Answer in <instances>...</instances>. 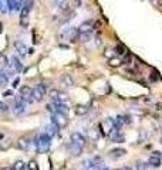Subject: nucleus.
Segmentation results:
<instances>
[{
  "instance_id": "37",
  "label": "nucleus",
  "mask_w": 162,
  "mask_h": 170,
  "mask_svg": "<svg viewBox=\"0 0 162 170\" xmlns=\"http://www.w3.org/2000/svg\"><path fill=\"white\" fill-rule=\"evenodd\" d=\"M74 4H75V7H80V6H81V0H74Z\"/></svg>"
},
{
  "instance_id": "5",
  "label": "nucleus",
  "mask_w": 162,
  "mask_h": 170,
  "mask_svg": "<svg viewBox=\"0 0 162 170\" xmlns=\"http://www.w3.org/2000/svg\"><path fill=\"white\" fill-rule=\"evenodd\" d=\"M26 106H27V104L22 99V96L16 98L14 106H13V112H14V115H22V114H24V111H26Z\"/></svg>"
},
{
  "instance_id": "21",
  "label": "nucleus",
  "mask_w": 162,
  "mask_h": 170,
  "mask_svg": "<svg viewBox=\"0 0 162 170\" xmlns=\"http://www.w3.org/2000/svg\"><path fill=\"white\" fill-rule=\"evenodd\" d=\"M61 82H63L66 87H73V85H74V79L68 74L63 75V78H61Z\"/></svg>"
},
{
  "instance_id": "33",
  "label": "nucleus",
  "mask_w": 162,
  "mask_h": 170,
  "mask_svg": "<svg viewBox=\"0 0 162 170\" xmlns=\"http://www.w3.org/2000/svg\"><path fill=\"white\" fill-rule=\"evenodd\" d=\"M20 24H22L23 29H27V26H29V21H27V19H24V20H22V21H20Z\"/></svg>"
},
{
  "instance_id": "8",
  "label": "nucleus",
  "mask_w": 162,
  "mask_h": 170,
  "mask_svg": "<svg viewBox=\"0 0 162 170\" xmlns=\"http://www.w3.org/2000/svg\"><path fill=\"white\" fill-rule=\"evenodd\" d=\"M7 4H9V11L13 14V13H16V11L22 10L23 0H7Z\"/></svg>"
},
{
  "instance_id": "38",
  "label": "nucleus",
  "mask_w": 162,
  "mask_h": 170,
  "mask_svg": "<svg viewBox=\"0 0 162 170\" xmlns=\"http://www.w3.org/2000/svg\"><path fill=\"white\" fill-rule=\"evenodd\" d=\"M156 4H158L159 7H162V0H158V2H156Z\"/></svg>"
},
{
  "instance_id": "2",
  "label": "nucleus",
  "mask_w": 162,
  "mask_h": 170,
  "mask_svg": "<svg viewBox=\"0 0 162 170\" xmlns=\"http://www.w3.org/2000/svg\"><path fill=\"white\" fill-rule=\"evenodd\" d=\"M51 122L54 123L59 129H61V128H66V126H67V123H68V118H67V115L57 112V114H53Z\"/></svg>"
},
{
  "instance_id": "13",
  "label": "nucleus",
  "mask_w": 162,
  "mask_h": 170,
  "mask_svg": "<svg viewBox=\"0 0 162 170\" xmlns=\"http://www.w3.org/2000/svg\"><path fill=\"white\" fill-rule=\"evenodd\" d=\"M127 155V150L125 149H121V148H117V149H112L110 150V157L111 159H119L122 156Z\"/></svg>"
},
{
  "instance_id": "4",
  "label": "nucleus",
  "mask_w": 162,
  "mask_h": 170,
  "mask_svg": "<svg viewBox=\"0 0 162 170\" xmlns=\"http://www.w3.org/2000/svg\"><path fill=\"white\" fill-rule=\"evenodd\" d=\"M20 96H22V99L26 102V104H31L34 102L33 99V88H30L29 85H24L20 88Z\"/></svg>"
},
{
  "instance_id": "35",
  "label": "nucleus",
  "mask_w": 162,
  "mask_h": 170,
  "mask_svg": "<svg viewBox=\"0 0 162 170\" xmlns=\"http://www.w3.org/2000/svg\"><path fill=\"white\" fill-rule=\"evenodd\" d=\"M13 95V91H4L3 92V96H11Z\"/></svg>"
},
{
  "instance_id": "30",
  "label": "nucleus",
  "mask_w": 162,
  "mask_h": 170,
  "mask_svg": "<svg viewBox=\"0 0 162 170\" xmlns=\"http://www.w3.org/2000/svg\"><path fill=\"white\" fill-rule=\"evenodd\" d=\"M115 50H117V54H118V56H125V54H127V51H125V47H124V45H122V44H118Z\"/></svg>"
},
{
  "instance_id": "25",
  "label": "nucleus",
  "mask_w": 162,
  "mask_h": 170,
  "mask_svg": "<svg viewBox=\"0 0 162 170\" xmlns=\"http://www.w3.org/2000/svg\"><path fill=\"white\" fill-rule=\"evenodd\" d=\"M7 11H9L7 0H0V13H7Z\"/></svg>"
},
{
  "instance_id": "20",
  "label": "nucleus",
  "mask_w": 162,
  "mask_h": 170,
  "mask_svg": "<svg viewBox=\"0 0 162 170\" xmlns=\"http://www.w3.org/2000/svg\"><path fill=\"white\" fill-rule=\"evenodd\" d=\"M27 167V164L23 160H16L14 164L11 166V170H24Z\"/></svg>"
},
{
  "instance_id": "14",
  "label": "nucleus",
  "mask_w": 162,
  "mask_h": 170,
  "mask_svg": "<svg viewBox=\"0 0 162 170\" xmlns=\"http://www.w3.org/2000/svg\"><path fill=\"white\" fill-rule=\"evenodd\" d=\"M31 4H33L31 0H29V3L23 4L22 10H20V19H22V20L27 19V16H29V13H30V9H31Z\"/></svg>"
},
{
  "instance_id": "15",
  "label": "nucleus",
  "mask_w": 162,
  "mask_h": 170,
  "mask_svg": "<svg viewBox=\"0 0 162 170\" xmlns=\"http://www.w3.org/2000/svg\"><path fill=\"white\" fill-rule=\"evenodd\" d=\"M17 148L22 149V150H29V148H30L29 141H27L26 137H20L17 141Z\"/></svg>"
},
{
  "instance_id": "7",
  "label": "nucleus",
  "mask_w": 162,
  "mask_h": 170,
  "mask_svg": "<svg viewBox=\"0 0 162 170\" xmlns=\"http://www.w3.org/2000/svg\"><path fill=\"white\" fill-rule=\"evenodd\" d=\"M70 139H71V142H74L75 145H80V146H83V148H84L85 142H87V139L84 137V135H81L80 132H73L70 135Z\"/></svg>"
},
{
  "instance_id": "16",
  "label": "nucleus",
  "mask_w": 162,
  "mask_h": 170,
  "mask_svg": "<svg viewBox=\"0 0 162 170\" xmlns=\"http://www.w3.org/2000/svg\"><path fill=\"white\" fill-rule=\"evenodd\" d=\"M74 112H75V115H78V116H83V115H85L88 112V106H87V105H77V106L74 108Z\"/></svg>"
},
{
  "instance_id": "41",
  "label": "nucleus",
  "mask_w": 162,
  "mask_h": 170,
  "mask_svg": "<svg viewBox=\"0 0 162 170\" xmlns=\"http://www.w3.org/2000/svg\"><path fill=\"white\" fill-rule=\"evenodd\" d=\"M122 170H132V169H129V167H124Z\"/></svg>"
},
{
  "instance_id": "29",
  "label": "nucleus",
  "mask_w": 162,
  "mask_h": 170,
  "mask_svg": "<svg viewBox=\"0 0 162 170\" xmlns=\"http://www.w3.org/2000/svg\"><path fill=\"white\" fill-rule=\"evenodd\" d=\"M27 169L29 170H38V164H37L36 160H30V162L27 163Z\"/></svg>"
},
{
  "instance_id": "18",
  "label": "nucleus",
  "mask_w": 162,
  "mask_h": 170,
  "mask_svg": "<svg viewBox=\"0 0 162 170\" xmlns=\"http://www.w3.org/2000/svg\"><path fill=\"white\" fill-rule=\"evenodd\" d=\"M55 106H57V112H60V114H64L67 115L68 114V105L67 104H60V102H55Z\"/></svg>"
},
{
  "instance_id": "23",
  "label": "nucleus",
  "mask_w": 162,
  "mask_h": 170,
  "mask_svg": "<svg viewBox=\"0 0 162 170\" xmlns=\"http://www.w3.org/2000/svg\"><path fill=\"white\" fill-rule=\"evenodd\" d=\"M121 64H122V61L119 58H110V60H108V65H110V67H114V68L119 67Z\"/></svg>"
},
{
  "instance_id": "42",
  "label": "nucleus",
  "mask_w": 162,
  "mask_h": 170,
  "mask_svg": "<svg viewBox=\"0 0 162 170\" xmlns=\"http://www.w3.org/2000/svg\"><path fill=\"white\" fill-rule=\"evenodd\" d=\"M2 137H3V135H2V133H0V139H2Z\"/></svg>"
},
{
  "instance_id": "34",
  "label": "nucleus",
  "mask_w": 162,
  "mask_h": 170,
  "mask_svg": "<svg viewBox=\"0 0 162 170\" xmlns=\"http://www.w3.org/2000/svg\"><path fill=\"white\" fill-rule=\"evenodd\" d=\"M158 79V72H152V75H151V81H156Z\"/></svg>"
},
{
  "instance_id": "27",
  "label": "nucleus",
  "mask_w": 162,
  "mask_h": 170,
  "mask_svg": "<svg viewBox=\"0 0 162 170\" xmlns=\"http://www.w3.org/2000/svg\"><path fill=\"white\" fill-rule=\"evenodd\" d=\"M57 102H60V104H67V102H68V96H67V94L60 92L59 99H57Z\"/></svg>"
},
{
  "instance_id": "19",
  "label": "nucleus",
  "mask_w": 162,
  "mask_h": 170,
  "mask_svg": "<svg viewBox=\"0 0 162 170\" xmlns=\"http://www.w3.org/2000/svg\"><path fill=\"white\" fill-rule=\"evenodd\" d=\"M110 139L112 142H115V143H121V142H124V136H122V133H119V132L112 133V135L110 136Z\"/></svg>"
},
{
  "instance_id": "6",
  "label": "nucleus",
  "mask_w": 162,
  "mask_h": 170,
  "mask_svg": "<svg viewBox=\"0 0 162 170\" xmlns=\"http://www.w3.org/2000/svg\"><path fill=\"white\" fill-rule=\"evenodd\" d=\"M9 68H10V70L13 71V72H20V71L23 70L22 63H20V60H18L16 56H13V57H11L10 63H9Z\"/></svg>"
},
{
  "instance_id": "11",
  "label": "nucleus",
  "mask_w": 162,
  "mask_h": 170,
  "mask_svg": "<svg viewBox=\"0 0 162 170\" xmlns=\"http://www.w3.org/2000/svg\"><path fill=\"white\" fill-rule=\"evenodd\" d=\"M148 163H149L152 167H159L161 166V152H155L154 155L149 157Z\"/></svg>"
},
{
  "instance_id": "17",
  "label": "nucleus",
  "mask_w": 162,
  "mask_h": 170,
  "mask_svg": "<svg viewBox=\"0 0 162 170\" xmlns=\"http://www.w3.org/2000/svg\"><path fill=\"white\" fill-rule=\"evenodd\" d=\"M46 133H47L50 137H53L54 135H57V133H59V128H57V126L51 122V125H48L47 128H46Z\"/></svg>"
},
{
  "instance_id": "32",
  "label": "nucleus",
  "mask_w": 162,
  "mask_h": 170,
  "mask_svg": "<svg viewBox=\"0 0 162 170\" xmlns=\"http://www.w3.org/2000/svg\"><path fill=\"white\" fill-rule=\"evenodd\" d=\"M9 109V106L6 104H3V102H2V101H0V111H7Z\"/></svg>"
},
{
  "instance_id": "1",
  "label": "nucleus",
  "mask_w": 162,
  "mask_h": 170,
  "mask_svg": "<svg viewBox=\"0 0 162 170\" xmlns=\"http://www.w3.org/2000/svg\"><path fill=\"white\" fill-rule=\"evenodd\" d=\"M51 148V137L46 132H41L37 137V150L40 153H47Z\"/></svg>"
},
{
  "instance_id": "28",
  "label": "nucleus",
  "mask_w": 162,
  "mask_h": 170,
  "mask_svg": "<svg viewBox=\"0 0 162 170\" xmlns=\"http://www.w3.org/2000/svg\"><path fill=\"white\" fill-rule=\"evenodd\" d=\"M78 38H80L83 43H85V41H90V40H91V33H81Z\"/></svg>"
},
{
  "instance_id": "36",
  "label": "nucleus",
  "mask_w": 162,
  "mask_h": 170,
  "mask_svg": "<svg viewBox=\"0 0 162 170\" xmlns=\"http://www.w3.org/2000/svg\"><path fill=\"white\" fill-rule=\"evenodd\" d=\"M18 82H20V79H18V78H16L14 81H13V88H16V87H17Z\"/></svg>"
},
{
  "instance_id": "39",
  "label": "nucleus",
  "mask_w": 162,
  "mask_h": 170,
  "mask_svg": "<svg viewBox=\"0 0 162 170\" xmlns=\"http://www.w3.org/2000/svg\"><path fill=\"white\" fill-rule=\"evenodd\" d=\"M2 170H11V167H4V169H2Z\"/></svg>"
},
{
  "instance_id": "3",
  "label": "nucleus",
  "mask_w": 162,
  "mask_h": 170,
  "mask_svg": "<svg viewBox=\"0 0 162 170\" xmlns=\"http://www.w3.org/2000/svg\"><path fill=\"white\" fill-rule=\"evenodd\" d=\"M46 92H47V87H46V84L36 85V87L33 88V99H34V102H40V101H43Z\"/></svg>"
},
{
  "instance_id": "10",
  "label": "nucleus",
  "mask_w": 162,
  "mask_h": 170,
  "mask_svg": "<svg viewBox=\"0 0 162 170\" xmlns=\"http://www.w3.org/2000/svg\"><path fill=\"white\" fill-rule=\"evenodd\" d=\"M67 148H68V152H70L73 156H80L81 153H83V146H80V145H75L74 142H70Z\"/></svg>"
},
{
  "instance_id": "31",
  "label": "nucleus",
  "mask_w": 162,
  "mask_h": 170,
  "mask_svg": "<svg viewBox=\"0 0 162 170\" xmlns=\"http://www.w3.org/2000/svg\"><path fill=\"white\" fill-rule=\"evenodd\" d=\"M131 58H132V57H131V54H125L124 60H121L122 64H129V63H131Z\"/></svg>"
},
{
  "instance_id": "9",
  "label": "nucleus",
  "mask_w": 162,
  "mask_h": 170,
  "mask_svg": "<svg viewBox=\"0 0 162 170\" xmlns=\"http://www.w3.org/2000/svg\"><path fill=\"white\" fill-rule=\"evenodd\" d=\"M14 50H16V52H17L20 57H26L27 56V47L24 44H23L22 41H14Z\"/></svg>"
},
{
  "instance_id": "12",
  "label": "nucleus",
  "mask_w": 162,
  "mask_h": 170,
  "mask_svg": "<svg viewBox=\"0 0 162 170\" xmlns=\"http://www.w3.org/2000/svg\"><path fill=\"white\" fill-rule=\"evenodd\" d=\"M94 30V21H85L78 27V33H91Z\"/></svg>"
},
{
  "instance_id": "24",
  "label": "nucleus",
  "mask_w": 162,
  "mask_h": 170,
  "mask_svg": "<svg viewBox=\"0 0 162 170\" xmlns=\"http://www.w3.org/2000/svg\"><path fill=\"white\" fill-rule=\"evenodd\" d=\"M46 109H47L48 112H50V114H57V106H55V102H50V104H47L46 105Z\"/></svg>"
},
{
  "instance_id": "22",
  "label": "nucleus",
  "mask_w": 162,
  "mask_h": 170,
  "mask_svg": "<svg viewBox=\"0 0 162 170\" xmlns=\"http://www.w3.org/2000/svg\"><path fill=\"white\" fill-rule=\"evenodd\" d=\"M83 166H84V169H87V170H92L97 167V164L92 162L91 159H88V160H84V162H83Z\"/></svg>"
},
{
  "instance_id": "26",
  "label": "nucleus",
  "mask_w": 162,
  "mask_h": 170,
  "mask_svg": "<svg viewBox=\"0 0 162 170\" xmlns=\"http://www.w3.org/2000/svg\"><path fill=\"white\" fill-rule=\"evenodd\" d=\"M50 98H51L53 102H57V99H59V95H60V91H57V89H51L50 91Z\"/></svg>"
},
{
  "instance_id": "40",
  "label": "nucleus",
  "mask_w": 162,
  "mask_h": 170,
  "mask_svg": "<svg viewBox=\"0 0 162 170\" xmlns=\"http://www.w3.org/2000/svg\"><path fill=\"white\" fill-rule=\"evenodd\" d=\"M158 109H162V104H158Z\"/></svg>"
}]
</instances>
